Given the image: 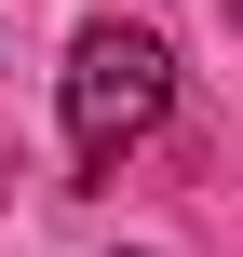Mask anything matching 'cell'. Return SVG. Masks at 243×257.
<instances>
[{"instance_id":"6da1fadb","label":"cell","mask_w":243,"mask_h":257,"mask_svg":"<svg viewBox=\"0 0 243 257\" xmlns=\"http://www.w3.org/2000/svg\"><path fill=\"white\" fill-rule=\"evenodd\" d=\"M162 108H176L162 27H81V41H68V163H81V190H108V176L162 136Z\"/></svg>"},{"instance_id":"7a4b0ae2","label":"cell","mask_w":243,"mask_h":257,"mask_svg":"<svg viewBox=\"0 0 243 257\" xmlns=\"http://www.w3.org/2000/svg\"><path fill=\"white\" fill-rule=\"evenodd\" d=\"M122 257H149V244H122Z\"/></svg>"}]
</instances>
